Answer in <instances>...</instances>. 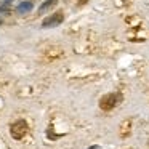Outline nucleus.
<instances>
[{
  "mask_svg": "<svg viewBox=\"0 0 149 149\" xmlns=\"http://www.w3.org/2000/svg\"><path fill=\"white\" fill-rule=\"evenodd\" d=\"M5 2H7V3H10V2H13V0H5Z\"/></svg>",
  "mask_w": 149,
  "mask_h": 149,
  "instance_id": "9d476101",
  "label": "nucleus"
},
{
  "mask_svg": "<svg viewBox=\"0 0 149 149\" xmlns=\"http://www.w3.org/2000/svg\"><path fill=\"white\" fill-rule=\"evenodd\" d=\"M56 2H58V0H47L45 3H43L42 7L39 8V13H45L47 10H50L52 7H55V5H56Z\"/></svg>",
  "mask_w": 149,
  "mask_h": 149,
  "instance_id": "0eeeda50",
  "label": "nucleus"
},
{
  "mask_svg": "<svg viewBox=\"0 0 149 149\" xmlns=\"http://www.w3.org/2000/svg\"><path fill=\"white\" fill-rule=\"evenodd\" d=\"M90 0H79V7H82V5H85V3H88Z\"/></svg>",
  "mask_w": 149,
  "mask_h": 149,
  "instance_id": "1a4fd4ad",
  "label": "nucleus"
},
{
  "mask_svg": "<svg viewBox=\"0 0 149 149\" xmlns=\"http://www.w3.org/2000/svg\"><path fill=\"white\" fill-rule=\"evenodd\" d=\"M0 24H2V18H0Z\"/></svg>",
  "mask_w": 149,
  "mask_h": 149,
  "instance_id": "9b49d317",
  "label": "nucleus"
},
{
  "mask_svg": "<svg viewBox=\"0 0 149 149\" xmlns=\"http://www.w3.org/2000/svg\"><path fill=\"white\" fill-rule=\"evenodd\" d=\"M10 11V5L8 3H0V13H8Z\"/></svg>",
  "mask_w": 149,
  "mask_h": 149,
  "instance_id": "6e6552de",
  "label": "nucleus"
},
{
  "mask_svg": "<svg viewBox=\"0 0 149 149\" xmlns=\"http://www.w3.org/2000/svg\"><path fill=\"white\" fill-rule=\"evenodd\" d=\"M120 101H122V95L120 93H116V91H114V93H107L100 100V107L103 111H111V109H114Z\"/></svg>",
  "mask_w": 149,
  "mask_h": 149,
  "instance_id": "f257e3e1",
  "label": "nucleus"
},
{
  "mask_svg": "<svg viewBox=\"0 0 149 149\" xmlns=\"http://www.w3.org/2000/svg\"><path fill=\"white\" fill-rule=\"evenodd\" d=\"M61 55H63V50L59 48V47H52V48H48L45 52V58L47 59H56Z\"/></svg>",
  "mask_w": 149,
  "mask_h": 149,
  "instance_id": "20e7f679",
  "label": "nucleus"
},
{
  "mask_svg": "<svg viewBox=\"0 0 149 149\" xmlns=\"http://www.w3.org/2000/svg\"><path fill=\"white\" fill-rule=\"evenodd\" d=\"M64 21V11H56V13L50 15L43 19L42 23V27L43 29H50V27H56Z\"/></svg>",
  "mask_w": 149,
  "mask_h": 149,
  "instance_id": "7ed1b4c3",
  "label": "nucleus"
},
{
  "mask_svg": "<svg viewBox=\"0 0 149 149\" xmlns=\"http://www.w3.org/2000/svg\"><path fill=\"white\" fill-rule=\"evenodd\" d=\"M26 133H27V123L23 119L15 122L10 128V135L13 136V139H23L26 136Z\"/></svg>",
  "mask_w": 149,
  "mask_h": 149,
  "instance_id": "f03ea898",
  "label": "nucleus"
},
{
  "mask_svg": "<svg viewBox=\"0 0 149 149\" xmlns=\"http://www.w3.org/2000/svg\"><path fill=\"white\" fill-rule=\"evenodd\" d=\"M130 130H132V120L127 119L122 122V125H120V136L122 138H127V136L130 135Z\"/></svg>",
  "mask_w": 149,
  "mask_h": 149,
  "instance_id": "39448f33",
  "label": "nucleus"
},
{
  "mask_svg": "<svg viewBox=\"0 0 149 149\" xmlns=\"http://www.w3.org/2000/svg\"><path fill=\"white\" fill-rule=\"evenodd\" d=\"M31 10H32V3H31V2H21V3L18 5V13L19 15L29 13Z\"/></svg>",
  "mask_w": 149,
  "mask_h": 149,
  "instance_id": "423d86ee",
  "label": "nucleus"
}]
</instances>
